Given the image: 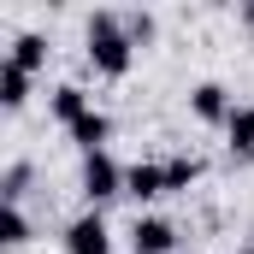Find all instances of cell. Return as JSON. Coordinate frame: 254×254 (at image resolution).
Returning <instances> with one entry per match:
<instances>
[{
    "mask_svg": "<svg viewBox=\"0 0 254 254\" xmlns=\"http://www.w3.org/2000/svg\"><path fill=\"white\" fill-rule=\"evenodd\" d=\"M83 54H89V71H101V77H125L130 65H136V42H130L125 30V12H113V6H101V12H89L83 18Z\"/></svg>",
    "mask_w": 254,
    "mask_h": 254,
    "instance_id": "cell-1",
    "label": "cell"
},
{
    "mask_svg": "<svg viewBox=\"0 0 254 254\" xmlns=\"http://www.w3.org/2000/svg\"><path fill=\"white\" fill-rule=\"evenodd\" d=\"M77 190L89 207H107L113 195H125V166L101 148V154H83V172H77Z\"/></svg>",
    "mask_w": 254,
    "mask_h": 254,
    "instance_id": "cell-2",
    "label": "cell"
},
{
    "mask_svg": "<svg viewBox=\"0 0 254 254\" xmlns=\"http://www.w3.org/2000/svg\"><path fill=\"white\" fill-rule=\"evenodd\" d=\"M65 254H113V231H107V213L101 207H83L65 225Z\"/></svg>",
    "mask_w": 254,
    "mask_h": 254,
    "instance_id": "cell-3",
    "label": "cell"
},
{
    "mask_svg": "<svg viewBox=\"0 0 254 254\" xmlns=\"http://www.w3.org/2000/svg\"><path fill=\"white\" fill-rule=\"evenodd\" d=\"M178 249V225L160 213H136L130 219V254H172Z\"/></svg>",
    "mask_w": 254,
    "mask_h": 254,
    "instance_id": "cell-4",
    "label": "cell"
},
{
    "mask_svg": "<svg viewBox=\"0 0 254 254\" xmlns=\"http://www.w3.org/2000/svg\"><path fill=\"white\" fill-rule=\"evenodd\" d=\"M190 113L201 119V125H231V113H237V101H231V89L225 83H195L190 89Z\"/></svg>",
    "mask_w": 254,
    "mask_h": 254,
    "instance_id": "cell-5",
    "label": "cell"
},
{
    "mask_svg": "<svg viewBox=\"0 0 254 254\" xmlns=\"http://www.w3.org/2000/svg\"><path fill=\"white\" fill-rule=\"evenodd\" d=\"M125 195L136 201V207L160 201V195H166V166H160V160H136V166H125Z\"/></svg>",
    "mask_w": 254,
    "mask_h": 254,
    "instance_id": "cell-6",
    "label": "cell"
},
{
    "mask_svg": "<svg viewBox=\"0 0 254 254\" xmlns=\"http://www.w3.org/2000/svg\"><path fill=\"white\" fill-rule=\"evenodd\" d=\"M65 136H71V142H77L83 154H101V148L113 142V119H107L101 107H89V113H83V119H77L71 130H65Z\"/></svg>",
    "mask_w": 254,
    "mask_h": 254,
    "instance_id": "cell-7",
    "label": "cell"
},
{
    "mask_svg": "<svg viewBox=\"0 0 254 254\" xmlns=\"http://www.w3.org/2000/svg\"><path fill=\"white\" fill-rule=\"evenodd\" d=\"M89 107H95V101H89V89H83V83H60V89L48 95V113H54V119H60L65 130L77 125V119H83Z\"/></svg>",
    "mask_w": 254,
    "mask_h": 254,
    "instance_id": "cell-8",
    "label": "cell"
},
{
    "mask_svg": "<svg viewBox=\"0 0 254 254\" xmlns=\"http://www.w3.org/2000/svg\"><path fill=\"white\" fill-rule=\"evenodd\" d=\"M0 107L6 113H24L30 107V71L12 65V60H0Z\"/></svg>",
    "mask_w": 254,
    "mask_h": 254,
    "instance_id": "cell-9",
    "label": "cell"
},
{
    "mask_svg": "<svg viewBox=\"0 0 254 254\" xmlns=\"http://www.w3.org/2000/svg\"><path fill=\"white\" fill-rule=\"evenodd\" d=\"M6 60H12V65H24V71L36 77V71L48 65V36H42V30H18V36H12V54H6Z\"/></svg>",
    "mask_w": 254,
    "mask_h": 254,
    "instance_id": "cell-10",
    "label": "cell"
},
{
    "mask_svg": "<svg viewBox=\"0 0 254 254\" xmlns=\"http://www.w3.org/2000/svg\"><path fill=\"white\" fill-rule=\"evenodd\" d=\"M160 166H166V195H184L190 184H201V172H207L195 154H172V160H160Z\"/></svg>",
    "mask_w": 254,
    "mask_h": 254,
    "instance_id": "cell-11",
    "label": "cell"
},
{
    "mask_svg": "<svg viewBox=\"0 0 254 254\" xmlns=\"http://www.w3.org/2000/svg\"><path fill=\"white\" fill-rule=\"evenodd\" d=\"M225 136H231V154H237V160H249V154H254V107L237 101V113H231Z\"/></svg>",
    "mask_w": 254,
    "mask_h": 254,
    "instance_id": "cell-12",
    "label": "cell"
},
{
    "mask_svg": "<svg viewBox=\"0 0 254 254\" xmlns=\"http://www.w3.org/2000/svg\"><path fill=\"white\" fill-rule=\"evenodd\" d=\"M30 178H36V166H30V160H12V166L0 172V207H18L24 190H30Z\"/></svg>",
    "mask_w": 254,
    "mask_h": 254,
    "instance_id": "cell-13",
    "label": "cell"
},
{
    "mask_svg": "<svg viewBox=\"0 0 254 254\" xmlns=\"http://www.w3.org/2000/svg\"><path fill=\"white\" fill-rule=\"evenodd\" d=\"M30 237H36V231H30V213H24V207H0V243H6V249H24Z\"/></svg>",
    "mask_w": 254,
    "mask_h": 254,
    "instance_id": "cell-14",
    "label": "cell"
},
{
    "mask_svg": "<svg viewBox=\"0 0 254 254\" xmlns=\"http://www.w3.org/2000/svg\"><path fill=\"white\" fill-rule=\"evenodd\" d=\"M125 30H130L136 48H148V42L160 36V18H154V12H125Z\"/></svg>",
    "mask_w": 254,
    "mask_h": 254,
    "instance_id": "cell-15",
    "label": "cell"
},
{
    "mask_svg": "<svg viewBox=\"0 0 254 254\" xmlns=\"http://www.w3.org/2000/svg\"><path fill=\"white\" fill-rule=\"evenodd\" d=\"M237 18H243V24L254 30V0H243V6H237Z\"/></svg>",
    "mask_w": 254,
    "mask_h": 254,
    "instance_id": "cell-16",
    "label": "cell"
}]
</instances>
